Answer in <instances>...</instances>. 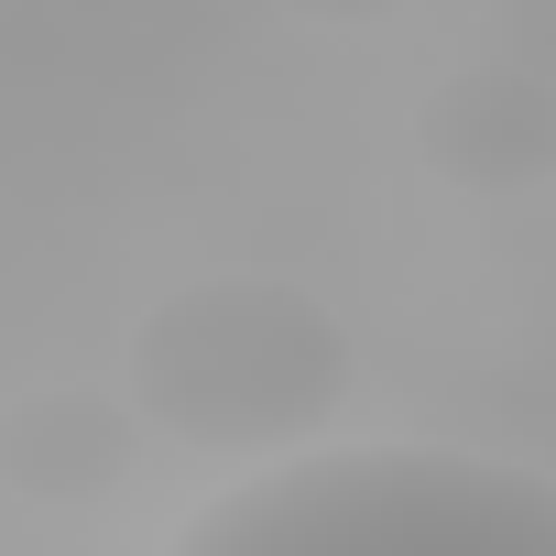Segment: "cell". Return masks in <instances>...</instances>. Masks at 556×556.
Returning <instances> with one entry per match:
<instances>
[{"label":"cell","instance_id":"cell-1","mask_svg":"<svg viewBox=\"0 0 556 556\" xmlns=\"http://www.w3.org/2000/svg\"><path fill=\"white\" fill-rule=\"evenodd\" d=\"M164 556H556V480L480 447H285Z\"/></svg>","mask_w":556,"mask_h":556},{"label":"cell","instance_id":"cell-3","mask_svg":"<svg viewBox=\"0 0 556 556\" xmlns=\"http://www.w3.org/2000/svg\"><path fill=\"white\" fill-rule=\"evenodd\" d=\"M415 153H426V175H447L469 197H534L556 164V99L534 66H458L426 88Z\"/></svg>","mask_w":556,"mask_h":556},{"label":"cell","instance_id":"cell-2","mask_svg":"<svg viewBox=\"0 0 556 556\" xmlns=\"http://www.w3.org/2000/svg\"><path fill=\"white\" fill-rule=\"evenodd\" d=\"M121 404L197 458H285L350 404V328L285 273H207L131 328Z\"/></svg>","mask_w":556,"mask_h":556},{"label":"cell","instance_id":"cell-4","mask_svg":"<svg viewBox=\"0 0 556 556\" xmlns=\"http://www.w3.org/2000/svg\"><path fill=\"white\" fill-rule=\"evenodd\" d=\"M142 426L121 393H88V382H55V393H23L12 415H0V480H12L23 502H99L121 491Z\"/></svg>","mask_w":556,"mask_h":556},{"label":"cell","instance_id":"cell-5","mask_svg":"<svg viewBox=\"0 0 556 556\" xmlns=\"http://www.w3.org/2000/svg\"><path fill=\"white\" fill-rule=\"evenodd\" d=\"M285 12H306V23H393L415 0H285Z\"/></svg>","mask_w":556,"mask_h":556}]
</instances>
